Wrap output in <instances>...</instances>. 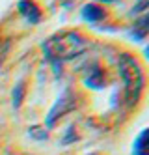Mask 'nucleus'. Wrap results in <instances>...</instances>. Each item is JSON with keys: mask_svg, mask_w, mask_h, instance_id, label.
Returning a JSON list of instances; mask_svg holds the SVG:
<instances>
[{"mask_svg": "<svg viewBox=\"0 0 149 155\" xmlns=\"http://www.w3.org/2000/svg\"><path fill=\"white\" fill-rule=\"evenodd\" d=\"M118 68H119V75H121L123 86H125V103L129 107H134L138 103L142 88H144L142 68L131 54H121L118 60Z\"/></svg>", "mask_w": 149, "mask_h": 155, "instance_id": "obj_2", "label": "nucleus"}, {"mask_svg": "<svg viewBox=\"0 0 149 155\" xmlns=\"http://www.w3.org/2000/svg\"><path fill=\"white\" fill-rule=\"evenodd\" d=\"M147 137H149V131H147V129H144V131L140 133V137L134 140V146H132V155H149Z\"/></svg>", "mask_w": 149, "mask_h": 155, "instance_id": "obj_7", "label": "nucleus"}, {"mask_svg": "<svg viewBox=\"0 0 149 155\" xmlns=\"http://www.w3.org/2000/svg\"><path fill=\"white\" fill-rule=\"evenodd\" d=\"M101 2H114V0H101Z\"/></svg>", "mask_w": 149, "mask_h": 155, "instance_id": "obj_11", "label": "nucleus"}, {"mask_svg": "<svg viewBox=\"0 0 149 155\" xmlns=\"http://www.w3.org/2000/svg\"><path fill=\"white\" fill-rule=\"evenodd\" d=\"M147 23H149V21H147V15H144L138 23L132 26V28H134V30H132V38H134V39L142 41V39L147 36Z\"/></svg>", "mask_w": 149, "mask_h": 155, "instance_id": "obj_8", "label": "nucleus"}, {"mask_svg": "<svg viewBox=\"0 0 149 155\" xmlns=\"http://www.w3.org/2000/svg\"><path fill=\"white\" fill-rule=\"evenodd\" d=\"M22 95H24V84L19 82V84L15 86V90H13V107H15V108L21 107V103H22Z\"/></svg>", "mask_w": 149, "mask_h": 155, "instance_id": "obj_9", "label": "nucleus"}, {"mask_svg": "<svg viewBox=\"0 0 149 155\" xmlns=\"http://www.w3.org/2000/svg\"><path fill=\"white\" fill-rule=\"evenodd\" d=\"M105 15H106V12L99 4H86L82 8V19L89 21V23H95V21L105 19Z\"/></svg>", "mask_w": 149, "mask_h": 155, "instance_id": "obj_6", "label": "nucleus"}, {"mask_svg": "<svg viewBox=\"0 0 149 155\" xmlns=\"http://www.w3.org/2000/svg\"><path fill=\"white\" fill-rule=\"evenodd\" d=\"M89 45V41L78 34V32H58L52 38H49L47 41L43 43V52L47 56L52 65L58 69V64L65 62V60H73L76 56H80Z\"/></svg>", "mask_w": 149, "mask_h": 155, "instance_id": "obj_1", "label": "nucleus"}, {"mask_svg": "<svg viewBox=\"0 0 149 155\" xmlns=\"http://www.w3.org/2000/svg\"><path fill=\"white\" fill-rule=\"evenodd\" d=\"M17 8H19V12L22 13V17L28 19L30 23H39V19H41V9L37 8L36 2H32V0H21Z\"/></svg>", "mask_w": 149, "mask_h": 155, "instance_id": "obj_4", "label": "nucleus"}, {"mask_svg": "<svg viewBox=\"0 0 149 155\" xmlns=\"http://www.w3.org/2000/svg\"><path fill=\"white\" fill-rule=\"evenodd\" d=\"M75 108V95L71 94V92H65L58 101L54 103V107H52V110L49 112V116H47V127H54L56 125V121H58V118L60 116H63V114H67L69 110H73Z\"/></svg>", "mask_w": 149, "mask_h": 155, "instance_id": "obj_3", "label": "nucleus"}, {"mask_svg": "<svg viewBox=\"0 0 149 155\" xmlns=\"http://www.w3.org/2000/svg\"><path fill=\"white\" fill-rule=\"evenodd\" d=\"M147 4H149V0H138V4L132 8V13H138V12H144V9H147Z\"/></svg>", "mask_w": 149, "mask_h": 155, "instance_id": "obj_10", "label": "nucleus"}, {"mask_svg": "<svg viewBox=\"0 0 149 155\" xmlns=\"http://www.w3.org/2000/svg\"><path fill=\"white\" fill-rule=\"evenodd\" d=\"M84 84L93 88V90H99V88H102V84H105V75H102L101 68L99 65H93L91 69H88V75L84 79Z\"/></svg>", "mask_w": 149, "mask_h": 155, "instance_id": "obj_5", "label": "nucleus"}]
</instances>
